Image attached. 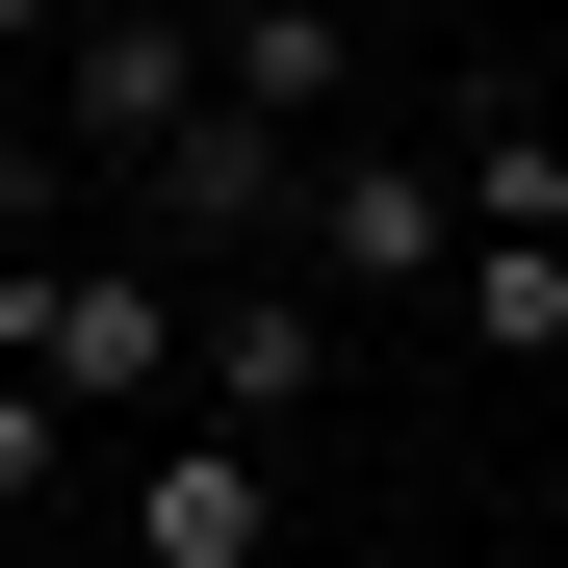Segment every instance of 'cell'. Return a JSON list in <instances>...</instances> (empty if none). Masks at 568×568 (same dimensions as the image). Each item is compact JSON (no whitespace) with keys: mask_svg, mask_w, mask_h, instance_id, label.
Masks as SVG:
<instances>
[{"mask_svg":"<svg viewBox=\"0 0 568 568\" xmlns=\"http://www.w3.org/2000/svg\"><path fill=\"white\" fill-rule=\"evenodd\" d=\"M181 336H207V284L155 233H0V362H27L52 414H155Z\"/></svg>","mask_w":568,"mask_h":568,"instance_id":"6da1fadb","label":"cell"},{"mask_svg":"<svg viewBox=\"0 0 568 568\" xmlns=\"http://www.w3.org/2000/svg\"><path fill=\"white\" fill-rule=\"evenodd\" d=\"M181 130H207V27H181V0H78L52 78H27V155L52 181H155Z\"/></svg>","mask_w":568,"mask_h":568,"instance_id":"7a4b0ae2","label":"cell"},{"mask_svg":"<svg viewBox=\"0 0 568 568\" xmlns=\"http://www.w3.org/2000/svg\"><path fill=\"white\" fill-rule=\"evenodd\" d=\"M284 258H311L336 311H439V284H465V181L439 155H311V233H284Z\"/></svg>","mask_w":568,"mask_h":568,"instance_id":"3957f363","label":"cell"},{"mask_svg":"<svg viewBox=\"0 0 568 568\" xmlns=\"http://www.w3.org/2000/svg\"><path fill=\"white\" fill-rule=\"evenodd\" d=\"M181 414H233V439H311V414H336V284H311V258L207 284V336H181Z\"/></svg>","mask_w":568,"mask_h":568,"instance_id":"277c9868","label":"cell"},{"mask_svg":"<svg viewBox=\"0 0 568 568\" xmlns=\"http://www.w3.org/2000/svg\"><path fill=\"white\" fill-rule=\"evenodd\" d=\"M130 542H155V568H284V439H233V414H155V465H130Z\"/></svg>","mask_w":568,"mask_h":568,"instance_id":"5b68a950","label":"cell"},{"mask_svg":"<svg viewBox=\"0 0 568 568\" xmlns=\"http://www.w3.org/2000/svg\"><path fill=\"white\" fill-rule=\"evenodd\" d=\"M207 78H233L258 130H336V0H233V27H207Z\"/></svg>","mask_w":568,"mask_h":568,"instance_id":"8992f818","label":"cell"},{"mask_svg":"<svg viewBox=\"0 0 568 568\" xmlns=\"http://www.w3.org/2000/svg\"><path fill=\"white\" fill-rule=\"evenodd\" d=\"M439 181H465V233H542V258H568V130H542V104H465Z\"/></svg>","mask_w":568,"mask_h":568,"instance_id":"52a82bcc","label":"cell"},{"mask_svg":"<svg viewBox=\"0 0 568 568\" xmlns=\"http://www.w3.org/2000/svg\"><path fill=\"white\" fill-rule=\"evenodd\" d=\"M439 336H491V362H568V258H542V233H465Z\"/></svg>","mask_w":568,"mask_h":568,"instance_id":"ba28073f","label":"cell"},{"mask_svg":"<svg viewBox=\"0 0 568 568\" xmlns=\"http://www.w3.org/2000/svg\"><path fill=\"white\" fill-rule=\"evenodd\" d=\"M52 465H78V414L27 388V362H0V517H52Z\"/></svg>","mask_w":568,"mask_h":568,"instance_id":"9c48e42d","label":"cell"},{"mask_svg":"<svg viewBox=\"0 0 568 568\" xmlns=\"http://www.w3.org/2000/svg\"><path fill=\"white\" fill-rule=\"evenodd\" d=\"M52 27H78V0H0V52H27V78H52Z\"/></svg>","mask_w":568,"mask_h":568,"instance_id":"30bf717a","label":"cell"},{"mask_svg":"<svg viewBox=\"0 0 568 568\" xmlns=\"http://www.w3.org/2000/svg\"><path fill=\"white\" fill-rule=\"evenodd\" d=\"M0 568H27V517H0Z\"/></svg>","mask_w":568,"mask_h":568,"instance_id":"8fae6325","label":"cell"}]
</instances>
